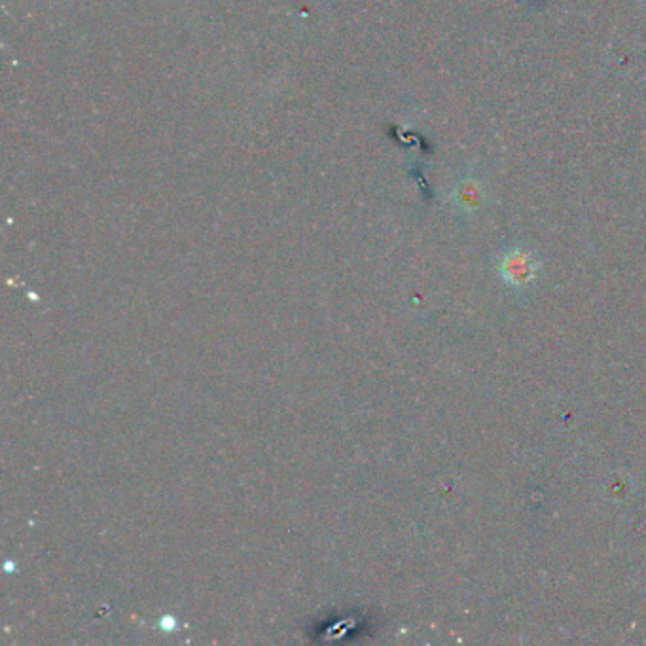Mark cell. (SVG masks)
<instances>
[{
    "mask_svg": "<svg viewBox=\"0 0 646 646\" xmlns=\"http://www.w3.org/2000/svg\"><path fill=\"white\" fill-rule=\"evenodd\" d=\"M503 270L506 273V279H510L514 285H525L527 281H531L535 277L537 264L525 252H512L510 256H506Z\"/></svg>",
    "mask_w": 646,
    "mask_h": 646,
    "instance_id": "cell-1",
    "label": "cell"
}]
</instances>
